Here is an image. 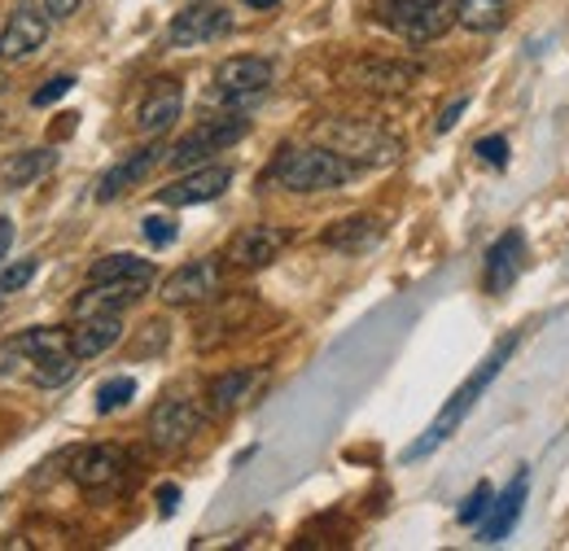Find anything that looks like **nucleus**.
Listing matches in <instances>:
<instances>
[{"label":"nucleus","instance_id":"nucleus-15","mask_svg":"<svg viewBox=\"0 0 569 551\" xmlns=\"http://www.w3.org/2000/svg\"><path fill=\"white\" fill-rule=\"evenodd\" d=\"M158 162H167V149H162L158 140L144 144V149H137V153H128L123 162H114V167L101 176V184H97V202H114V198H123L128 189L144 184V180L153 176Z\"/></svg>","mask_w":569,"mask_h":551},{"label":"nucleus","instance_id":"nucleus-9","mask_svg":"<svg viewBox=\"0 0 569 551\" xmlns=\"http://www.w3.org/2000/svg\"><path fill=\"white\" fill-rule=\"evenodd\" d=\"M219 289H223L219 259H198V263H184V268H176V272L167 276L158 298L167 307H202V302L219 298Z\"/></svg>","mask_w":569,"mask_h":551},{"label":"nucleus","instance_id":"nucleus-8","mask_svg":"<svg viewBox=\"0 0 569 551\" xmlns=\"http://www.w3.org/2000/svg\"><path fill=\"white\" fill-rule=\"evenodd\" d=\"M202 424H207V415H202L198 403H189V399H162L149 412V420H144V433H149V442L158 451H180V447H189L202 433Z\"/></svg>","mask_w":569,"mask_h":551},{"label":"nucleus","instance_id":"nucleus-11","mask_svg":"<svg viewBox=\"0 0 569 551\" xmlns=\"http://www.w3.org/2000/svg\"><path fill=\"white\" fill-rule=\"evenodd\" d=\"M123 473H128V455H123L119 447H110V442L83 447V451L71 460L74 485L88 490V494H106V490H114V485L123 482Z\"/></svg>","mask_w":569,"mask_h":551},{"label":"nucleus","instance_id":"nucleus-29","mask_svg":"<svg viewBox=\"0 0 569 551\" xmlns=\"http://www.w3.org/2000/svg\"><path fill=\"white\" fill-rule=\"evenodd\" d=\"M132 394H137V381H132V377H110V381L97 390V415H110V412H119V408H128Z\"/></svg>","mask_w":569,"mask_h":551},{"label":"nucleus","instance_id":"nucleus-30","mask_svg":"<svg viewBox=\"0 0 569 551\" xmlns=\"http://www.w3.org/2000/svg\"><path fill=\"white\" fill-rule=\"evenodd\" d=\"M491 499H496V490L482 482L469 499H465V508H460V525H478V521L491 512Z\"/></svg>","mask_w":569,"mask_h":551},{"label":"nucleus","instance_id":"nucleus-10","mask_svg":"<svg viewBox=\"0 0 569 551\" xmlns=\"http://www.w3.org/2000/svg\"><path fill=\"white\" fill-rule=\"evenodd\" d=\"M289 241H293V232L281 228V223H250V228H241L228 241V263L232 268H246V272H259V268H268V263L281 259Z\"/></svg>","mask_w":569,"mask_h":551},{"label":"nucleus","instance_id":"nucleus-17","mask_svg":"<svg viewBox=\"0 0 569 551\" xmlns=\"http://www.w3.org/2000/svg\"><path fill=\"white\" fill-rule=\"evenodd\" d=\"M421 79L417 62H399V58H363L356 67H347V83L368 88V92H403Z\"/></svg>","mask_w":569,"mask_h":551},{"label":"nucleus","instance_id":"nucleus-12","mask_svg":"<svg viewBox=\"0 0 569 551\" xmlns=\"http://www.w3.org/2000/svg\"><path fill=\"white\" fill-rule=\"evenodd\" d=\"M49 22H53V18H49L40 4L22 0V4L9 13L4 31H0V58L22 62V58H31L36 49H44V40H49Z\"/></svg>","mask_w":569,"mask_h":551},{"label":"nucleus","instance_id":"nucleus-3","mask_svg":"<svg viewBox=\"0 0 569 551\" xmlns=\"http://www.w3.org/2000/svg\"><path fill=\"white\" fill-rule=\"evenodd\" d=\"M377 18L403 40L429 44L447 36V27L456 22V4L451 0H377Z\"/></svg>","mask_w":569,"mask_h":551},{"label":"nucleus","instance_id":"nucleus-39","mask_svg":"<svg viewBox=\"0 0 569 551\" xmlns=\"http://www.w3.org/2000/svg\"><path fill=\"white\" fill-rule=\"evenodd\" d=\"M250 9H272V4H281V0H246Z\"/></svg>","mask_w":569,"mask_h":551},{"label":"nucleus","instance_id":"nucleus-37","mask_svg":"<svg viewBox=\"0 0 569 551\" xmlns=\"http://www.w3.org/2000/svg\"><path fill=\"white\" fill-rule=\"evenodd\" d=\"M176 499H180V485H162V490H158V503H162L167 517L176 512Z\"/></svg>","mask_w":569,"mask_h":551},{"label":"nucleus","instance_id":"nucleus-22","mask_svg":"<svg viewBox=\"0 0 569 551\" xmlns=\"http://www.w3.org/2000/svg\"><path fill=\"white\" fill-rule=\"evenodd\" d=\"M377 241H381V219H372V214H351V219H342V223H333L325 232V246L342 250V254H359V250H368Z\"/></svg>","mask_w":569,"mask_h":551},{"label":"nucleus","instance_id":"nucleus-16","mask_svg":"<svg viewBox=\"0 0 569 551\" xmlns=\"http://www.w3.org/2000/svg\"><path fill=\"white\" fill-rule=\"evenodd\" d=\"M180 110H184V88H180V79H153L149 83V92L141 97V110H137V128H141L144 137H162L176 119H180Z\"/></svg>","mask_w":569,"mask_h":551},{"label":"nucleus","instance_id":"nucleus-32","mask_svg":"<svg viewBox=\"0 0 569 551\" xmlns=\"http://www.w3.org/2000/svg\"><path fill=\"white\" fill-rule=\"evenodd\" d=\"M71 88H74V79H71V74H53V79H49L44 88H36V97H31V106H40V110H44V106H53V101H62V97H67Z\"/></svg>","mask_w":569,"mask_h":551},{"label":"nucleus","instance_id":"nucleus-1","mask_svg":"<svg viewBox=\"0 0 569 551\" xmlns=\"http://www.w3.org/2000/svg\"><path fill=\"white\" fill-rule=\"evenodd\" d=\"M359 171L363 167H356L351 158H342L329 144H289L277 153L268 180L289 189V193H329V189L351 184Z\"/></svg>","mask_w":569,"mask_h":551},{"label":"nucleus","instance_id":"nucleus-28","mask_svg":"<svg viewBox=\"0 0 569 551\" xmlns=\"http://www.w3.org/2000/svg\"><path fill=\"white\" fill-rule=\"evenodd\" d=\"M74 368H79V354H74V350H62V354L36 359V363H31V381H36L40 390H58V385L71 381Z\"/></svg>","mask_w":569,"mask_h":551},{"label":"nucleus","instance_id":"nucleus-19","mask_svg":"<svg viewBox=\"0 0 569 551\" xmlns=\"http://www.w3.org/2000/svg\"><path fill=\"white\" fill-rule=\"evenodd\" d=\"M119 338H123V320L119 315H83L79 329H71V350L79 354V363H83V359L106 354Z\"/></svg>","mask_w":569,"mask_h":551},{"label":"nucleus","instance_id":"nucleus-23","mask_svg":"<svg viewBox=\"0 0 569 551\" xmlns=\"http://www.w3.org/2000/svg\"><path fill=\"white\" fill-rule=\"evenodd\" d=\"M4 350L18 354V359H27V363H36V359H49V354L71 350V329H27V333L9 338Z\"/></svg>","mask_w":569,"mask_h":551},{"label":"nucleus","instance_id":"nucleus-13","mask_svg":"<svg viewBox=\"0 0 569 551\" xmlns=\"http://www.w3.org/2000/svg\"><path fill=\"white\" fill-rule=\"evenodd\" d=\"M228 184H232V171H228V167L202 162V167H193L189 176H180V180H171L167 189H158V202H162V207H202V202L223 198Z\"/></svg>","mask_w":569,"mask_h":551},{"label":"nucleus","instance_id":"nucleus-36","mask_svg":"<svg viewBox=\"0 0 569 551\" xmlns=\"http://www.w3.org/2000/svg\"><path fill=\"white\" fill-rule=\"evenodd\" d=\"M79 4H83V0H44V13H49V18H71Z\"/></svg>","mask_w":569,"mask_h":551},{"label":"nucleus","instance_id":"nucleus-35","mask_svg":"<svg viewBox=\"0 0 569 551\" xmlns=\"http://www.w3.org/2000/svg\"><path fill=\"white\" fill-rule=\"evenodd\" d=\"M469 110V97H456L451 106H442V114H438V123H433V132H451L456 123H460V114Z\"/></svg>","mask_w":569,"mask_h":551},{"label":"nucleus","instance_id":"nucleus-14","mask_svg":"<svg viewBox=\"0 0 569 551\" xmlns=\"http://www.w3.org/2000/svg\"><path fill=\"white\" fill-rule=\"evenodd\" d=\"M144 289L141 280H88V289L74 298V320L83 315H123L132 302H141Z\"/></svg>","mask_w":569,"mask_h":551},{"label":"nucleus","instance_id":"nucleus-31","mask_svg":"<svg viewBox=\"0 0 569 551\" xmlns=\"http://www.w3.org/2000/svg\"><path fill=\"white\" fill-rule=\"evenodd\" d=\"M141 232L153 250H162V246H171V241H176V219H167V214H144Z\"/></svg>","mask_w":569,"mask_h":551},{"label":"nucleus","instance_id":"nucleus-7","mask_svg":"<svg viewBox=\"0 0 569 551\" xmlns=\"http://www.w3.org/2000/svg\"><path fill=\"white\" fill-rule=\"evenodd\" d=\"M232 31V13L214 0H193L189 9H180L167 27V49H198V44H214Z\"/></svg>","mask_w":569,"mask_h":551},{"label":"nucleus","instance_id":"nucleus-6","mask_svg":"<svg viewBox=\"0 0 569 551\" xmlns=\"http://www.w3.org/2000/svg\"><path fill=\"white\" fill-rule=\"evenodd\" d=\"M272 62L268 58H250V53H241V58H223L219 67H214V92L232 106V110H241V106H250V101H259L268 88H272Z\"/></svg>","mask_w":569,"mask_h":551},{"label":"nucleus","instance_id":"nucleus-4","mask_svg":"<svg viewBox=\"0 0 569 551\" xmlns=\"http://www.w3.org/2000/svg\"><path fill=\"white\" fill-rule=\"evenodd\" d=\"M320 137H325L329 149L351 158L356 167H386V162H395L403 153V144L390 132H381L372 123H356V119H333V123L320 128Z\"/></svg>","mask_w":569,"mask_h":551},{"label":"nucleus","instance_id":"nucleus-34","mask_svg":"<svg viewBox=\"0 0 569 551\" xmlns=\"http://www.w3.org/2000/svg\"><path fill=\"white\" fill-rule=\"evenodd\" d=\"M473 153H478V158H482V162H491V167H508V140L503 137H487V140H478V144H473Z\"/></svg>","mask_w":569,"mask_h":551},{"label":"nucleus","instance_id":"nucleus-2","mask_svg":"<svg viewBox=\"0 0 569 551\" xmlns=\"http://www.w3.org/2000/svg\"><path fill=\"white\" fill-rule=\"evenodd\" d=\"M512 350H517V338H503V342L482 359V368H473V377H469V381L447 399V408L433 415V424H429L426 433L403 451V460H426V455H433V451H438V447L460 429V420L473 412V403L487 394V385L503 372V363H508V354H512Z\"/></svg>","mask_w":569,"mask_h":551},{"label":"nucleus","instance_id":"nucleus-33","mask_svg":"<svg viewBox=\"0 0 569 551\" xmlns=\"http://www.w3.org/2000/svg\"><path fill=\"white\" fill-rule=\"evenodd\" d=\"M36 268H40L36 259H22V263L4 268V272H0V293H18V289H22V284L36 276Z\"/></svg>","mask_w":569,"mask_h":551},{"label":"nucleus","instance_id":"nucleus-18","mask_svg":"<svg viewBox=\"0 0 569 551\" xmlns=\"http://www.w3.org/2000/svg\"><path fill=\"white\" fill-rule=\"evenodd\" d=\"M521 503H526V473L508 485L499 499H491V512H487L482 525H478V543H503L508 530H512L517 517H521Z\"/></svg>","mask_w":569,"mask_h":551},{"label":"nucleus","instance_id":"nucleus-5","mask_svg":"<svg viewBox=\"0 0 569 551\" xmlns=\"http://www.w3.org/2000/svg\"><path fill=\"white\" fill-rule=\"evenodd\" d=\"M246 132H250V119L237 114V110L232 114H219V119H207V123H198L184 140H176V149H167V162L180 167V171L202 167V162H211L214 153H223L228 144H237Z\"/></svg>","mask_w":569,"mask_h":551},{"label":"nucleus","instance_id":"nucleus-21","mask_svg":"<svg viewBox=\"0 0 569 551\" xmlns=\"http://www.w3.org/2000/svg\"><path fill=\"white\" fill-rule=\"evenodd\" d=\"M254 385H259V372L254 368H232L223 377H214L211 390H207V403H211L214 415L237 412L246 399H254Z\"/></svg>","mask_w":569,"mask_h":551},{"label":"nucleus","instance_id":"nucleus-27","mask_svg":"<svg viewBox=\"0 0 569 551\" xmlns=\"http://www.w3.org/2000/svg\"><path fill=\"white\" fill-rule=\"evenodd\" d=\"M250 315V298H232L223 311H214L211 320L202 324V333H198V345H207L211 350L214 342H223V338H232V329L241 324Z\"/></svg>","mask_w":569,"mask_h":551},{"label":"nucleus","instance_id":"nucleus-24","mask_svg":"<svg viewBox=\"0 0 569 551\" xmlns=\"http://www.w3.org/2000/svg\"><path fill=\"white\" fill-rule=\"evenodd\" d=\"M456 4V22L473 36H491L508 22V0H451Z\"/></svg>","mask_w":569,"mask_h":551},{"label":"nucleus","instance_id":"nucleus-26","mask_svg":"<svg viewBox=\"0 0 569 551\" xmlns=\"http://www.w3.org/2000/svg\"><path fill=\"white\" fill-rule=\"evenodd\" d=\"M53 162H58L53 149H27V153H13V162L4 167V184H9V189H27V184H36L40 176H49Z\"/></svg>","mask_w":569,"mask_h":551},{"label":"nucleus","instance_id":"nucleus-38","mask_svg":"<svg viewBox=\"0 0 569 551\" xmlns=\"http://www.w3.org/2000/svg\"><path fill=\"white\" fill-rule=\"evenodd\" d=\"M9 246H13V223H9V219H0V263H4Z\"/></svg>","mask_w":569,"mask_h":551},{"label":"nucleus","instance_id":"nucleus-20","mask_svg":"<svg viewBox=\"0 0 569 551\" xmlns=\"http://www.w3.org/2000/svg\"><path fill=\"white\" fill-rule=\"evenodd\" d=\"M517 259H521V232H503L496 246L487 250V268H482V280H487V293H508L517 284Z\"/></svg>","mask_w":569,"mask_h":551},{"label":"nucleus","instance_id":"nucleus-25","mask_svg":"<svg viewBox=\"0 0 569 551\" xmlns=\"http://www.w3.org/2000/svg\"><path fill=\"white\" fill-rule=\"evenodd\" d=\"M88 280H141V284H153V263L141 259V254H106L88 268Z\"/></svg>","mask_w":569,"mask_h":551}]
</instances>
